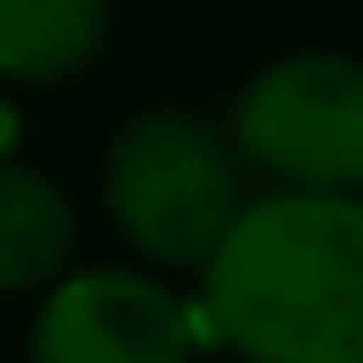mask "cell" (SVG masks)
<instances>
[{
	"instance_id": "obj_4",
	"label": "cell",
	"mask_w": 363,
	"mask_h": 363,
	"mask_svg": "<svg viewBox=\"0 0 363 363\" xmlns=\"http://www.w3.org/2000/svg\"><path fill=\"white\" fill-rule=\"evenodd\" d=\"M193 342L200 313L128 264L65 271L29 320V363H193Z\"/></svg>"
},
{
	"instance_id": "obj_1",
	"label": "cell",
	"mask_w": 363,
	"mask_h": 363,
	"mask_svg": "<svg viewBox=\"0 0 363 363\" xmlns=\"http://www.w3.org/2000/svg\"><path fill=\"white\" fill-rule=\"evenodd\" d=\"M200 335L242 363H363V193L250 200L200 264Z\"/></svg>"
},
{
	"instance_id": "obj_2",
	"label": "cell",
	"mask_w": 363,
	"mask_h": 363,
	"mask_svg": "<svg viewBox=\"0 0 363 363\" xmlns=\"http://www.w3.org/2000/svg\"><path fill=\"white\" fill-rule=\"evenodd\" d=\"M100 207L114 221V235L164 271H200L221 235L235 228L242 200V157L228 143V128L200 121V114H135L100 164Z\"/></svg>"
},
{
	"instance_id": "obj_7",
	"label": "cell",
	"mask_w": 363,
	"mask_h": 363,
	"mask_svg": "<svg viewBox=\"0 0 363 363\" xmlns=\"http://www.w3.org/2000/svg\"><path fill=\"white\" fill-rule=\"evenodd\" d=\"M15 143H22V107L0 93V157H15Z\"/></svg>"
},
{
	"instance_id": "obj_5",
	"label": "cell",
	"mask_w": 363,
	"mask_h": 363,
	"mask_svg": "<svg viewBox=\"0 0 363 363\" xmlns=\"http://www.w3.org/2000/svg\"><path fill=\"white\" fill-rule=\"evenodd\" d=\"M79 207L57 178L22 157H0V292H50L72 271Z\"/></svg>"
},
{
	"instance_id": "obj_3",
	"label": "cell",
	"mask_w": 363,
	"mask_h": 363,
	"mask_svg": "<svg viewBox=\"0 0 363 363\" xmlns=\"http://www.w3.org/2000/svg\"><path fill=\"white\" fill-rule=\"evenodd\" d=\"M228 143L271 186L363 193V65L335 50L264 65L228 114Z\"/></svg>"
},
{
	"instance_id": "obj_6",
	"label": "cell",
	"mask_w": 363,
	"mask_h": 363,
	"mask_svg": "<svg viewBox=\"0 0 363 363\" xmlns=\"http://www.w3.org/2000/svg\"><path fill=\"white\" fill-rule=\"evenodd\" d=\"M107 43V0H0V86H57Z\"/></svg>"
}]
</instances>
